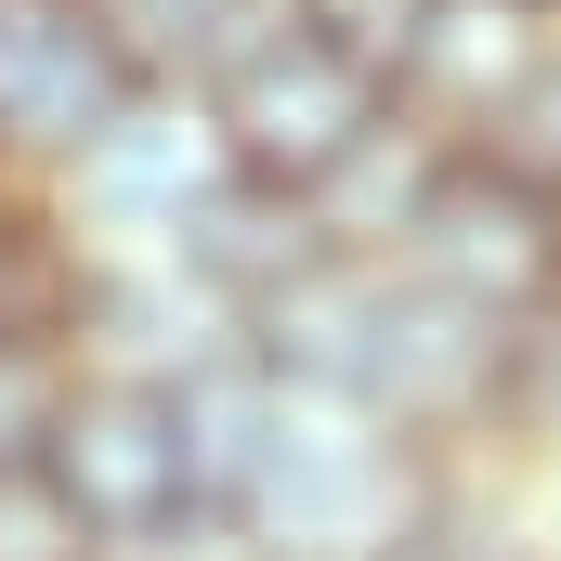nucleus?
<instances>
[{
  "mask_svg": "<svg viewBox=\"0 0 561 561\" xmlns=\"http://www.w3.org/2000/svg\"><path fill=\"white\" fill-rule=\"evenodd\" d=\"M249 523L287 561H392L419 536V496H405V457L392 431L340 392H287L275 444H262V483H249Z\"/></svg>",
  "mask_w": 561,
  "mask_h": 561,
  "instance_id": "obj_1",
  "label": "nucleus"
},
{
  "mask_svg": "<svg viewBox=\"0 0 561 561\" xmlns=\"http://www.w3.org/2000/svg\"><path fill=\"white\" fill-rule=\"evenodd\" d=\"M379 92L392 79H366L353 53H327L313 26H262L236 66H222V144H236V170L249 183H287V196H327L366 144H379Z\"/></svg>",
  "mask_w": 561,
  "mask_h": 561,
  "instance_id": "obj_2",
  "label": "nucleus"
},
{
  "mask_svg": "<svg viewBox=\"0 0 561 561\" xmlns=\"http://www.w3.org/2000/svg\"><path fill=\"white\" fill-rule=\"evenodd\" d=\"M405 249H419V287L496 313V327H523V313L561 300V196L510 183L496 157H444V183H431V209H419Z\"/></svg>",
  "mask_w": 561,
  "mask_h": 561,
  "instance_id": "obj_3",
  "label": "nucleus"
},
{
  "mask_svg": "<svg viewBox=\"0 0 561 561\" xmlns=\"http://www.w3.org/2000/svg\"><path fill=\"white\" fill-rule=\"evenodd\" d=\"M53 483L92 536H170L196 510V470H183V419L170 392H79V419L53 444Z\"/></svg>",
  "mask_w": 561,
  "mask_h": 561,
  "instance_id": "obj_4",
  "label": "nucleus"
},
{
  "mask_svg": "<svg viewBox=\"0 0 561 561\" xmlns=\"http://www.w3.org/2000/svg\"><path fill=\"white\" fill-rule=\"evenodd\" d=\"M236 144L222 118H183V105H131L118 131L79 157V196L92 209H118V222H157V236H183V222H222L236 209Z\"/></svg>",
  "mask_w": 561,
  "mask_h": 561,
  "instance_id": "obj_5",
  "label": "nucleus"
},
{
  "mask_svg": "<svg viewBox=\"0 0 561 561\" xmlns=\"http://www.w3.org/2000/svg\"><path fill=\"white\" fill-rule=\"evenodd\" d=\"M131 105H144V66L105 39V13H53V39H39V66H26V92H13L0 131L53 144V157H92Z\"/></svg>",
  "mask_w": 561,
  "mask_h": 561,
  "instance_id": "obj_6",
  "label": "nucleus"
},
{
  "mask_svg": "<svg viewBox=\"0 0 561 561\" xmlns=\"http://www.w3.org/2000/svg\"><path fill=\"white\" fill-rule=\"evenodd\" d=\"M536 53H549V39H536V13H523V0H444L405 79H419V92H444L457 118H496V105L536 79Z\"/></svg>",
  "mask_w": 561,
  "mask_h": 561,
  "instance_id": "obj_7",
  "label": "nucleus"
},
{
  "mask_svg": "<svg viewBox=\"0 0 561 561\" xmlns=\"http://www.w3.org/2000/svg\"><path fill=\"white\" fill-rule=\"evenodd\" d=\"M66 419H79L66 353H53V340H26V327H0V470H53Z\"/></svg>",
  "mask_w": 561,
  "mask_h": 561,
  "instance_id": "obj_8",
  "label": "nucleus"
},
{
  "mask_svg": "<svg viewBox=\"0 0 561 561\" xmlns=\"http://www.w3.org/2000/svg\"><path fill=\"white\" fill-rule=\"evenodd\" d=\"M431 183H444V157H419V144L392 157V118H379V144H366V157H353V170H340L313 209H327V222H353V236H419Z\"/></svg>",
  "mask_w": 561,
  "mask_h": 561,
  "instance_id": "obj_9",
  "label": "nucleus"
},
{
  "mask_svg": "<svg viewBox=\"0 0 561 561\" xmlns=\"http://www.w3.org/2000/svg\"><path fill=\"white\" fill-rule=\"evenodd\" d=\"M92 13H105V39H118L131 66H157V53H209V66H236V53H249V39H236L249 0H92Z\"/></svg>",
  "mask_w": 561,
  "mask_h": 561,
  "instance_id": "obj_10",
  "label": "nucleus"
},
{
  "mask_svg": "<svg viewBox=\"0 0 561 561\" xmlns=\"http://www.w3.org/2000/svg\"><path fill=\"white\" fill-rule=\"evenodd\" d=\"M431 13H444V0H300V26H313L327 53H353L366 79H405V66H419Z\"/></svg>",
  "mask_w": 561,
  "mask_h": 561,
  "instance_id": "obj_11",
  "label": "nucleus"
},
{
  "mask_svg": "<svg viewBox=\"0 0 561 561\" xmlns=\"http://www.w3.org/2000/svg\"><path fill=\"white\" fill-rule=\"evenodd\" d=\"M470 157H496L510 183H536V196H561V53H536V79L483 118V144Z\"/></svg>",
  "mask_w": 561,
  "mask_h": 561,
  "instance_id": "obj_12",
  "label": "nucleus"
},
{
  "mask_svg": "<svg viewBox=\"0 0 561 561\" xmlns=\"http://www.w3.org/2000/svg\"><path fill=\"white\" fill-rule=\"evenodd\" d=\"M0 561H92V523L53 470H0Z\"/></svg>",
  "mask_w": 561,
  "mask_h": 561,
  "instance_id": "obj_13",
  "label": "nucleus"
},
{
  "mask_svg": "<svg viewBox=\"0 0 561 561\" xmlns=\"http://www.w3.org/2000/svg\"><path fill=\"white\" fill-rule=\"evenodd\" d=\"M39 39H53V0H0V118H13V92L39 66Z\"/></svg>",
  "mask_w": 561,
  "mask_h": 561,
  "instance_id": "obj_14",
  "label": "nucleus"
},
{
  "mask_svg": "<svg viewBox=\"0 0 561 561\" xmlns=\"http://www.w3.org/2000/svg\"><path fill=\"white\" fill-rule=\"evenodd\" d=\"M523 13H561V0H523Z\"/></svg>",
  "mask_w": 561,
  "mask_h": 561,
  "instance_id": "obj_15",
  "label": "nucleus"
}]
</instances>
